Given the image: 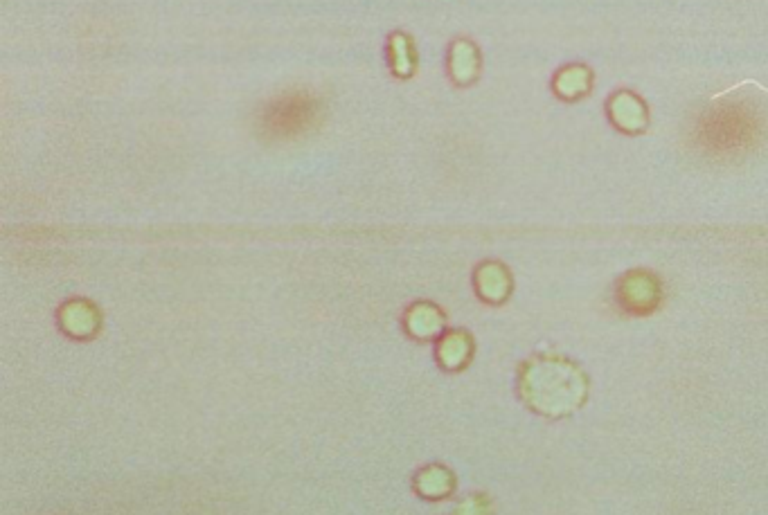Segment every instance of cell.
I'll list each match as a JSON object with an SVG mask.
<instances>
[{
	"mask_svg": "<svg viewBox=\"0 0 768 515\" xmlns=\"http://www.w3.org/2000/svg\"><path fill=\"white\" fill-rule=\"evenodd\" d=\"M453 515H489V500L485 495H469L455 507Z\"/></svg>",
	"mask_w": 768,
	"mask_h": 515,
	"instance_id": "cell-14",
	"label": "cell"
},
{
	"mask_svg": "<svg viewBox=\"0 0 768 515\" xmlns=\"http://www.w3.org/2000/svg\"><path fill=\"white\" fill-rule=\"evenodd\" d=\"M415 489L428 500H440L453 491V475L440 464L426 466L415 477Z\"/></svg>",
	"mask_w": 768,
	"mask_h": 515,
	"instance_id": "cell-13",
	"label": "cell"
},
{
	"mask_svg": "<svg viewBox=\"0 0 768 515\" xmlns=\"http://www.w3.org/2000/svg\"><path fill=\"white\" fill-rule=\"evenodd\" d=\"M480 68H482V59H480V50L478 45L471 39H455L449 45V57H446V70H449V77L455 86H471L473 81L480 77Z\"/></svg>",
	"mask_w": 768,
	"mask_h": 515,
	"instance_id": "cell-8",
	"label": "cell"
},
{
	"mask_svg": "<svg viewBox=\"0 0 768 515\" xmlns=\"http://www.w3.org/2000/svg\"><path fill=\"white\" fill-rule=\"evenodd\" d=\"M593 90V70L584 63H568L552 77V93L561 102H579Z\"/></svg>",
	"mask_w": 768,
	"mask_h": 515,
	"instance_id": "cell-10",
	"label": "cell"
},
{
	"mask_svg": "<svg viewBox=\"0 0 768 515\" xmlns=\"http://www.w3.org/2000/svg\"><path fill=\"white\" fill-rule=\"evenodd\" d=\"M766 138V122L759 108L746 97H723L701 108L690 126L694 151L712 160L748 156Z\"/></svg>",
	"mask_w": 768,
	"mask_h": 515,
	"instance_id": "cell-1",
	"label": "cell"
},
{
	"mask_svg": "<svg viewBox=\"0 0 768 515\" xmlns=\"http://www.w3.org/2000/svg\"><path fill=\"white\" fill-rule=\"evenodd\" d=\"M519 394L532 412L548 419H561L586 403L588 378L573 360L557 354H539L521 365Z\"/></svg>",
	"mask_w": 768,
	"mask_h": 515,
	"instance_id": "cell-2",
	"label": "cell"
},
{
	"mask_svg": "<svg viewBox=\"0 0 768 515\" xmlns=\"http://www.w3.org/2000/svg\"><path fill=\"white\" fill-rule=\"evenodd\" d=\"M59 329L66 333L68 338L75 340H88L93 338L102 327V315L97 311V306L88 300H68L59 309Z\"/></svg>",
	"mask_w": 768,
	"mask_h": 515,
	"instance_id": "cell-6",
	"label": "cell"
},
{
	"mask_svg": "<svg viewBox=\"0 0 768 515\" xmlns=\"http://www.w3.org/2000/svg\"><path fill=\"white\" fill-rule=\"evenodd\" d=\"M325 122L323 97L311 90H287L275 95L257 113V131L266 140H298Z\"/></svg>",
	"mask_w": 768,
	"mask_h": 515,
	"instance_id": "cell-3",
	"label": "cell"
},
{
	"mask_svg": "<svg viewBox=\"0 0 768 515\" xmlns=\"http://www.w3.org/2000/svg\"><path fill=\"white\" fill-rule=\"evenodd\" d=\"M606 117L615 131L624 135L645 133L649 126V108L638 93L629 88H620L606 102Z\"/></svg>",
	"mask_w": 768,
	"mask_h": 515,
	"instance_id": "cell-5",
	"label": "cell"
},
{
	"mask_svg": "<svg viewBox=\"0 0 768 515\" xmlns=\"http://www.w3.org/2000/svg\"><path fill=\"white\" fill-rule=\"evenodd\" d=\"M388 68L397 79H410L417 70L415 43L406 32H392L386 41Z\"/></svg>",
	"mask_w": 768,
	"mask_h": 515,
	"instance_id": "cell-12",
	"label": "cell"
},
{
	"mask_svg": "<svg viewBox=\"0 0 768 515\" xmlns=\"http://www.w3.org/2000/svg\"><path fill=\"white\" fill-rule=\"evenodd\" d=\"M473 288L482 302L503 304L512 295V275L500 261H482L473 273Z\"/></svg>",
	"mask_w": 768,
	"mask_h": 515,
	"instance_id": "cell-7",
	"label": "cell"
},
{
	"mask_svg": "<svg viewBox=\"0 0 768 515\" xmlns=\"http://www.w3.org/2000/svg\"><path fill=\"white\" fill-rule=\"evenodd\" d=\"M437 363H440L446 372H460L469 365L473 356V340L467 331L453 329L446 331L437 340Z\"/></svg>",
	"mask_w": 768,
	"mask_h": 515,
	"instance_id": "cell-11",
	"label": "cell"
},
{
	"mask_svg": "<svg viewBox=\"0 0 768 515\" xmlns=\"http://www.w3.org/2000/svg\"><path fill=\"white\" fill-rule=\"evenodd\" d=\"M446 318L440 306H435L431 302H417L413 306H408V311L404 313V329L410 338L415 340H435L442 336Z\"/></svg>",
	"mask_w": 768,
	"mask_h": 515,
	"instance_id": "cell-9",
	"label": "cell"
},
{
	"mask_svg": "<svg viewBox=\"0 0 768 515\" xmlns=\"http://www.w3.org/2000/svg\"><path fill=\"white\" fill-rule=\"evenodd\" d=\"M615 304L618 309L633 318L651 315L663 304V282L651 270H629L615 284Z\"/></svg>",
	"mask_w": 768,
	"mask_h": 515,
	"instance_id": "cell-4",
	"label": "cell"
}]
</instances>
